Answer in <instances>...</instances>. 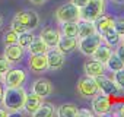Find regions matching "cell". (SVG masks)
Returning <instances> with one entry per match:
<instances>
[{"instance_id": "6da1fadb", "label": "cell", "mask_w": 124, "mask_h": 117, "mask_svg": "<svg viewBox=\"0 0 124 117\" xmlns=\"http://www.w3.org/2000/svg\"><path fill=\"white\" fill-rule=\"evenodd\" d=\"M25 98H26V91L23 89V86H15V88L5 86L2 104L9 113H18L23 108Z\"/></svg>"}, {"instance_id": "7a4b0ae2", "label": "cell", "mask_w": 124, "mask_h": 117, "mask_svg": "<svg viewBox=\"0 0 124 117\" xmlns=\"http://www.w3.org/2000/svg\"><path fill=\"white\" fill-rule=\"evenodd\" d=\"M95 82L98 85V89L101 94L104 95H108V97H121L124 89L112 79V78H108L105 75H101V76H96L95 78Z\"/></svg>"}, {"instance_id": "3957f363", "label": "cell", "mask_w": 124, "mask_h": 117, "mask_svg": "<svg viewBox=\"0 0 124 117\" xmlns=\"http://www.w3.org/2000/svg\"><path fill=\"white\" fill-rule=\"evenodd\" d=\"M105 12V0H89L88 5L83 6L79 12V19L95 21Z\"/></svg>"}, {"instance_id": "277c9868", "label": "cell", "mask_w": 124, "mask_h": 117, "mask_svg": "<svg viewBox=\"0 0 124 117\" xmlns=\"http://www.w3.org/2000/svg\"><path fill=\"white\" fill-rule=\"evenodd\" d=\"M102 41H104V40H102V35H101L98 31H95L93 34H91V35H88V37L79 38V41H78V48L80 50L82 54L91 57V56L93 54V51L98 48V45H99Z\"/></svg>"}, {"instance_id": "5b68a950", "label": "cell", "mask_w": 124, "mask_h": 117, "mask_svg": "<svg viewBox=\"0 0 124 117\" xmlns=\"http://www.w3.org/2000/svg\"><path fill=\"white\" fill-rule=\"evenodd\" d=\"M79 12H80V9L76 8L72 2H69V3H64V5H61L60 8H57V10H55V19L60 24L73 22V21L76 22L79 19Z\"/></svg>"}, {"instance_id": "8992f818", "label": "cell", "mask_w": 124, "mask_h": 117, "mask_svg": "<svg viewBox=\"0 0 124 117\" xmlns=\"http://www.w3.org/2000/svg\"><path fill=\"white\" fill-rule=\"evenodd\" d=\"M76 91L78 94L82 97V98H93L99 89H98V85L95 82V78H91V76H85V78H80L79 82H78V86H76Z\"/></svg>"}, {"instance_id": "52a82bcc", "label": "cell", "mask_w": 124, "mask_h": 117, "mask_svg": "<svg viewBox=\"0 0 124 117\" xmlns=\"http://www.w3.org/2000/svg\"><path fill=\"white\" fill-rule=\"evenodd\" d=\"M25 79H26L25 70H22V69H12L10 67L2 76V79H0V81L3 82V85L6 88H15V86H22L23 82H25Z\"/></svg>"}, {"instance_id": "ba28073f", "label": "cell", "mask_w": 124, "mask_h": 117, "mask_svg": "<svg viewBox=\"0 0 124 117\" xmlns=\"http://www.w3.org/2000/svg\"><path fill=\"white\" fill-rule=\"evenodd\" d=\"M92 100V113L96 116H105L111 111L112 108V102H111V97L104 95L101 92H98Z\"/></svg>"}, {"instance_id": "9c48e42d", "label": "cell", "mask_w": 124, "mask_h": 117, "mask_svg": "<svg viewBox=\"0 0 124 117\" xmlns=\"http://www.w3.org/2000/svg\"><path fill=\"white\" fill-rule=\"evenodd\" d=\"M13 19H16L18 22H21V24L26 28V31H32V29L37 28L38 24H39V16H38V13L34 12V10H29V9L22 10V12H18Z\"/></svg>"}, {"instance_id": "30bf717a", "label": "cell", "mask_w": 124, "mask_h": 117, "mask_svg": "<svg viewBox=\"0 0 124 117\" xmlns=\"http://www.w3.org/2000/svg\"><path fill=\"white\" fill-rule=\"evenodd\" d=\"M47 56V63H48V69L51 70H58L64 66V62H66V58H64V54L61 53L57 47H51L47 50L45 53Z\"/></svg>"}, {"instance_id": "8fae6325", "label": "cell", "mask_w": 124, "mask_h": 117, "mask_svg": "<svg viewBox=\"0 0 124 117\" xmlns=\"http://www.w3.org/2000/svg\"><path fill=\"white\" fill-rule=\"evenodd\" d=\"M105 65L102 62H98L95 58H89V60L85 62V73L86 76H91V78H96V76H101V75H105Z\"/></svg>"}, {"instance_id": "7c38bea8", "label": "cell", "mask_w": 124, "mask_h": 117, "mask_svg": "<svg viewBox=\"0 0 124 117\" xmlns=\"http://www.w3.org/2000/svg\"><path fill=\"white\" fill-rule=\"evenodd\" d=\"M78 41H79L78 37H66V35H61L60 40H58V42H57V48L63 53L64 56L66 54H72L78 48Z\"/></svg>"}, {"instance_id": "4fadbf2b", "label": "cell", "mask_w": 124, "mask_h": 117, "mask_svg": "<svg viewBox=\"0 0 124 117\" xmlns=\"http://www.w3.org/2000/svg\"><path fill=\"white\" fill-rule=\"evenodd\" d=\"M29 69L35 73H42L48 69L47 56L45 54H31L29 57Z\"/></svg>"}, {"instance_id": "5bb4252c", "label": "cell", "mask_w": 124, "mask_h": 117, "mask_svg": "<svg viewBox=\"0 0 124 117\" xmlns=\"http://www.w3.org/2000/svg\"><path fill=\"white\" fill-rule=\"evenodd\" d=\"M53 91H54L53 84H51L48 79H45V78H41V79L35 81L34 85H32V92H35L37 95H39V97H42V98L51 95Z\"/></svg>"}, {"instance_id": "9a60e30c", "label": "cell", "mask_w": 124, "mask_h": 117, "mask_svg": "<svg viewBox=\"0 0 124 117\" xmlns=\"http://www.w3.org/2000/svg\"><path fill=\"white\" fill-rule=\"evenodd\" d=\"M42 102H44V98L39 97V95H37L35 92L26 94V98H25V102H23V110H25V113H28V114L32 116L39 108V105Z\"/></svg>"}, {"instance_id": "2e32d148", "label": "cell", "mask_w": 124, "mask_h": 117, "mask_svg": "<svg viewBox=\"0 0 124 117\" xmlns=\"http://www.w3.org/2000/svg\"><path fill=\"white\" fill-rule=\"evenodd\" d=\"M3 56L8 58L12 65H13V63H18V62H21V58L23 57V47H21L18 42H16V44L6 45Z\"/></svg>"}, {"instance_id": "e0dca14e", "label": "cell", "mask_w": 124, "mask_h": 117, "mask_svg": "<svg viewBox=\"0 0 124 117\" xmlns=\"http://www.w3.org/2000/svg\"><path fill=\"white\" fill-rule=\"evenodd\" d=\"M39 37H41V38L45 41V44L51 48V47H57V42H58V40H60L61 34H60L57 29L51 28V26H45V28H42V29H41Z\"/></svg>"}, {"instance_id": "ac0fdd59", "label": "cell", "mask_w": 124, "mask_h": 117, "mask_svg": "<svg viewBox=\"0 0 124 117\" xmlns=\"http://www.w3.org/2000/svg\"><path fill=\"white\" fill-rule=\"evenodd\" d=\"M114 22H115V19H114L111 15H105V13H102L99 18H96V19L93 21L95 28H96V31H98L101 35H102L104 32H107L108 29L114 28Z\"/></svg>"}, {"instance_id": "d6986e66", "label": "cell", "mask_w": 124, "mask_h": 117, "mask_svg": "<svg viewBox=\"0 0 124 117\" xmlns=\"http://www.w3.org/2000/svg\"><path fill=\"white\" fill-rule=\"evenodd\" d=\"M114 51H112V48L108 45V44H105L104 41L98 45V48L93 51V54L91 56V57H93L95 60H98V62H102L104 65H105V62L108 60V58L111 57V54H112Z\"/></svg>"}, {"instance_id": "ffe728a7", "label": "cell", "mask_w": 124, "mask_h": 117, "mask_svg": "<svg viewBox=\"0 0 124 117\" xmlns=\"http://www.w3.org/2000/svg\"><path fill=\"white\" fill-rule=\"evenodd\" d=\"M95 31H96V28H95V24L92 21L78 19V38L88 37V35L93 34Z\"/></svg>"}, {"instance_id": "44dd1931", "label": "cell", "mask_w": 124, "mask_h": 117, "mask_svg": "<svg viewBox=\"0 0 124 117\" xmlns=\"http://www.w3.org/2000/svg\"><path fill=\"white\" fill-rule=\"evenodd\" d=\"M48 48L50 47L45 44V41L39 35L38 37H34L32 41H31V44L28 45V50H29L31 54H45Z\"/></svg>"}, {"instance_id": "7402d4cb", "label": "cell", "mask_w": 124, "mask_h": 117, "mask_svg": "<svg viewBox=\"0 0 124 117\" xmlns=\"http://www.w3.org/2000/svg\"><path fill=\"white\" fill-rule=\"evenodd\" d=\"M102 40H104V42L108 44L109 47H117V45L121 42V37L117 34V31H115L114 28H111V29H108L107 32H104V34H102Z\"/></svg>"}, {"instance_id": "603a6c76", "label": "cell", "mask_w": 124, "mask_h": 117, "mask_svg": "<svg viewBox=\"0 0 124 117\" xmlns=\"http://www.w3.org/2000/svg\"><path fill=\"white\" fill-rule=\"evenodd\" d=\"M123 67H124V63L121 62V58L115 53H112L111 57L105 62V69L109 70V72H112V73L117 72V70H120V69H123Z\"/></svg>"}, {"instance_id": "cb8c5ba5", "label": "cell", "mask_w": 124, "mask_h": 117, "mask_svg": "<svg viewBox=\"0 0 124 117\" xmlns=\"http://www.w3.org/2000/svg\"><path fill=\"white\" fill-rule=\"evenodd\" d=\"M57 114L60 117H76L78 116V107L75 104H63L57 108Z\"/></svg>"}, {"instance_id": "d4e9b609", "label": "cell", "mask_w": 124, "mask_h": 117, "mask_svg": "<svg viewBox=\"0 0 124 117\" xmlns=\"http://www.w3.org/2000/svg\"><path fill=\"white\" fill-rule=\"evenodd\" d=\"M55 113V108L51 102H42L39 105V108L32 114L34 117H51Z\"/></svg>"}, {"instance_id": "484cf974", "label": "cell", "mask_w": 124, "mask_h": 117, "mask_svg": "<svg viewBox=\"0 0 124 117\" xmlns=\"http://www.w3.org/2000/svg\"><path fill=\"white\" fill-rule=\"evenodd\" d=\"M60 32H61V35H66V37H78V21L61 24Z\"/></svg>"}, {"instance_id": "4316f807", "label": "cell", "mask_w": 124, "mask_h": 117, "mask_svg": "<svg viewBox=\"0 0 124 117\" xmlns=\"http://www.w3.org/2000/svg\"><path fill=\"white\" fill-rule=\"evenodd\" d=\"M18 37H19V34H18V32H15L12 28H10V29H8V31L5 32V35H3V42H5V45L16 44V42H18Z\"/></svg>"}, {"instance_id": "83f0119b", "label": "cell", "mask_w": 124, "mask_h": 117, "mask_svg": "<svg viewBox=\"0 0 124 117\" xmlns=\"http://www.w3.org/2000/svg\"><path fill=\"white\" fill-rule=\"evenodd\" d=\"M32 38H34V35L31 34V31H25V32L19 34V37H18V44H19L21 47H23V48H28V45L31 44Z\"/></svg>"}, {"instance_id": "f1b7e54d", "label": "cell", "mask_w": 124, "mask_h": 117, "mask_svg": "<svg viewBox=\"0 0 124 117\" xmlns=\"http://www.w3.org/2000/svg\"><path fill=\"white\" fill-rule=\"evenodd\" d=\"M10 66H12V63L8 60V58L5 57V56H0V75H5L9 69H10Z\"/></svg>"}, {"instance_id": "f546056e", "label": "cell", "mask_w": 124, "mask_h": 117, "mask_svg": "<svg viewBox=\"0 0 124 117\" xmlns=\"http://www.w3.org/2000/svg\"><path fill=\"white\" fill-rule=\"evenodd\" d=\"M112 79L124 89V67L123 69H120V70H117V72H114V76H112Z\"/></svg>"}, {"instance_id": "4dcf8cb0", "label": "cell", "mask_w": 124, "mask_h": 117, "mask_svg": "<svg viewBox=\"0 0 124 117\" xmlns=\"http://www.w3.org/2000/svg\"><path fill=\"white\" fill-rule=\"evenodd\" d=\"M114 29L117 31V34H118L120 37L124 35V18L115 19V22H114Z\"/></svg>"}, {"instance_id": "1f68e13d", "label": "cell", "mask_w": 124, "mask_h": 117, "mask_svg": "<svg viewBox=\"0 0 124 117\" xmlns=\"http://www.w3.org/2000/svg\"><path fill=\"white\" fill-rule=\"evenodd\" d=\"M10 28L15 31V32H18V34H22V32H25L26 31V28L21 24V22H18L16 19H13L12 21V24H10Z\"/></svg>"}, {"instance_id": "d6a6232c", "label": "cell", "mask_w": 124, "mask_h": 117, "mask_svg": "<svg viewBox=\"0 0 124 117\" xmlns=\"http://www.w3.org/2000/svg\"><path fill=\"white\" fill-rule=\"evenodd\" d=\"M115 54H117V56H118V57L121 58V62L124 63V44H121V42H120V44L117 45V50H115Z\"/></svg>"}, {"instance_id": "836d02e7", "label": "cell", "mask_w": 124, "mask_h": 117, "mask_svg": "<svg viewBox=\"0 0 124 117\" xmlns=\"http://www.w3.org/2000/svg\"><path fill=\"white\" fill-rule=\"evenodd\" d=\"M70 2L76 6V8H79V9H82L83 6H86L88 5V2L89 0H70Z\"/></svg>"}, {"instance_id": "e575fe53", "label": "cell", "mask_w": 124, "mask_h": 117, "mask_svg": "<svg viewBox=\"0 0 124 117\" xmlns=\"http://www.w3.org/2000/svg\"><path fill=\"white\" fill-rule=\"evenodd\" d=\"M78 116H88L92 117V110H86V108H78Z\"/></svg>"}, {"instance_id": "d590c367", "label": "cell", "mask_w": 124, "mask_h": 117, "mask_svg": "<svg viewBox=\"0 0 124 117\" xmlns=\"http://www.w3.org/2000/svg\"><path fill=\"white\" fill-rule=\"evenodd\" d=\"M10 113L5 108V107H0V117H6V116H9Z\"/></svg>"}, {"instance_id": "8d00e7d4", "label": "cell", "mask_w": 124, "mask_h": 117, "mask_svg": "<svg viewBox=\"0 0 124 117\" xmlns=\"http://www.w3.org/2000/svg\"><path fill=\"white\" fill-rule=\"evenodd\" d=\"M3 92H5V85L0 81V102H2V98H3Z\"/></svg>"}, {"instance_id": "74e56055", "label": "cell", "mask_w": 124, "mask_h": 117, "mask_svg": "<svg viewBox=\"0 0 124 117\" xmlns=\"http://www.w3.org/2000/svg\"><path fill=\"white\" fill-rule=\"evenodd\" d=\"M29 2H31L32 5H44L47 0H29Z\"/></svg>"}, {"instance_id": "f35d334b", "label": "cell", "mask_w": 124, "mask_h": 117, "mask_svg": "<svg viewBox=\"0 0 124 117\" xmlns=\"http://www.w3.org/2000/svg\"><path fill=\"white\" fill-rule=\"evenodd\" d=\"M117 113H118L120 116H123V117H124V104H121V105H120V108H118V111H117Z\"/></svg>"}, {"instance_id": "ab89813d", "label": "cell", "mask_w": 124, "mask_h": 117, "mask_svg": "<svg viewBox=\"0 0 124 117\" xmlns=\"http://www.w3.org/2000/svg\"><path fill=\"white\" fill-rule=\"evenodd\" d=\"M2 25H3V16L0 15V28H2Z\"/></svg>"}, {"instance_id": "60d3db41", "label": "cell", "mask_w": 124, "mask_h": 117, "mask_svg": "<svg viewBox=\"0 0 124 117\" xmlns=\"http://www.w3.org/2000/svg\"><path fill=\"white\" fill-rule=\"evenodd\" d=\"M114 2H124V0H114Z\"/></svg>"}, {"instance_id": "b9f144b4", "label": "cell", "mask_w": 124, "mask_h": 117, "mask_svg": "<svg viewBox=\"0 0 124 117\" xmlns=\"http://www.w3.org/2000/svg\"><path fill=\"white\" fill-rule=\"evenodd\" d=\"M121 38H123V42H121V44H124V35H123V37H121Z\"/></svg>"}, {"instance_id": "7bdbcfd3", "label": "cell", "mask_w": 124, "mask_h": 117, "mask_svg": "<svg viewBox=\"0 0 124 117\" xmlns=\"http://www.w3.org/2000/svg\"><path fill=\"white\" fill-rule=\"evenodd\" d=\"M0 79H2V75H0Z\"/></svg>"}]
</instances>
